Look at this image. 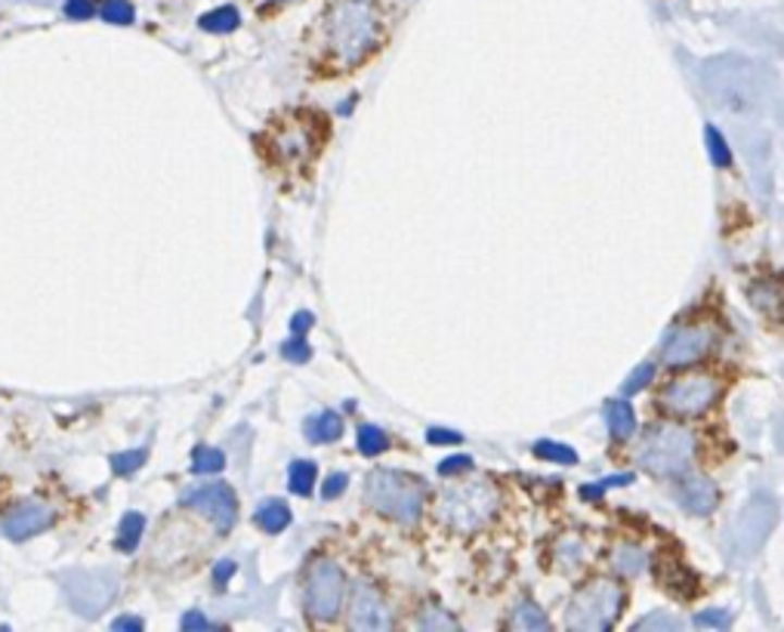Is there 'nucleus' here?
Returning a JSON list of instances; mask_svg holds the SVG:
<instances>
[{
    "label": "nucleus",
    "instance_id": "obj_45",
    "mask_svg": "<svg viewBox=\"0 0 784 632\" xmlns=\"http://www.w3.org/2000/svg\"><path fill=\"white\" fill-rule=\"evenodd\" d=\"M312 321H315V318H312L309 312H300V315H294V321H290V330H294V333L300 337L303 330H309V327H312Z\"/></svg>",
    "mask_w": 784,
    "mask_h": 632
},
{
    "label": "nucleus",
    "instance_id": "obj_23",
    "mask_svg": "<svg viewBox=\"0 0 784 632\" xmlns=\"http://www.w3.org/2000/svg\"><path fill=\"white\" fill-rule=\"evenodd\" d=\"M238 22H241V16H238L235 7H220V10L204 13L198 25H201L204 31H211V35H226V31H235V28H238Z\"/></svg>",
    "mask_w": 784,
    "mask_h": 632
},
{
    "label": "nucleus",
    "instance_id": "obj_17",
    "mask_svg": "<svg viewBox=\"0 0 784 632\" xmlns=\"http://www.w3.org/2000/svg\"><path fill=\"white\" fill-rule=\"evenodd\" d=\"M658 580L676 598H692V595L698 593V577L692 574L689 568H683L680 561H668L664 568H658Z\"/></svg>",
    "mask_w": 784,
    "mask_h": 632
},
{
    "label": "nucleus",
    "instance_id": "obj_15",
    "mask_svg": "<svg viewBox=\"0 0 784 632\" xmlns=\"http://www.w3.org/2000/svg\"><path fill=\"white\" fill-rule=\"evenodd\" d=\"M53 521V509L40 500H25L16 506L10 516L3 518V534L10 540H28V536L40 534L47 524Z\"/></svg>",
    "mask_w": 784,
    "mask_h": 632
},
{
    "label": "nucleus",
    "instance_id": "obj_42",
    "mask_svg": "<svg viewBox=\"0 0 784 632\" xmlns=\"http://www.w3.org/2000/svg\"><path fill=\"white\" fill-rule=\"evenodd\" d=\"M695 627H729V614L720 611V608H713V611H701L695 617Z\"/></svg>",
    "mask_w": 784,
    "mask_h": 632
},
{
    "label": "nucleus",
    "instance_id": "obj_18",
    "mask_svg": "<svg viewBox=\"0 0 784 632\" xmlns=\"http://www.w3.org/2000/svg\"><path fill=\"white\" fill-rule=\"evenodd\" d=\"M253 521H257L266 534H282L287 524H290V506H287L285 500H266V503L257 506Z\"/></svg>",
    "mask_w": 784,
    "mask_h": 632
},
{
    "label": "nucleus",
    "instance_id": "obj_3",
    "mask_svg": "<svg viewBox=\"0 0 784 632\" xmlns=\"http://www.w3.org/2000/svg\"><path fill=\"white\" fill-rule=\"evenodd\" d=\"M500 497L495 484L488 481H466V484H451L441 491L436 513L439 518L458 534H476L478 528H485L495 513H498Z\"/></svg>",
    "mask_w": 784,
    "mask_h": 632
},
{
    "label": "nucleus",
    "instance_id": "obj_6",
    "mask_svg": "<svg viewBox=\"0 0 784 632\" xmlns=\"http://www.w3.org/2000/svg\"><path fill=\"white\" fill-rule=\"evenodd\" d=\"M621 608H624V586L612 580H596L581 593H574L572 605L565 611V627L584 632L612 630L614 620L621 617Z\"/></svg>",
    "mask_w": 784,
    "mask_h": 632
},
{
    "label": "nucleus",
    "instance_id": "obj_11",
    "mask_svg": "<svg viewBox=\"0 0 784 632\" xmlns=\"http://www.w3.org/2000/svg\"><path fill=\"white\" fill-rule=\"evenodd\" d=\"M62 586L69 593V602L77 614L84 617H96L102 611L112 598H115V574H90V571H72V574L62 577Z\"/></svg>",
    "mask_w": 784,
    "mask_h": 632
},
{
    "label": "nucleus",
    "instance_id": "obj_31",
    "mask_svg": "<svg viewBox=\"0 0 784 632\" xmlns=\"http://www.w3.org/2000/svg\"><path fill=\"white\" fill-rule=\"evenodd\" d=\"M134 16V7H130L127 0H109V3L102 7V20L112 22V25H130Z\"/></svg>",
    "mask_w": 784,
    "mask_h": 632
},
{
    "label": "nucleus",
    "instance_id": "obj_40",
    "mask_svg": "<svg viewBox=\"0 0 784 632\" xmlns=\"http://www.w3.org/2000/svg\"><path fill=\"white\" fill-rule=\"evenodd\" d=\"M346 484H349L346 472H334V476H331V479L325 481V488H322V497L337 500L346 491Z\"/></svg>",
    "mask_w": 784,
    "mask_h": 632
},
{
    "label": "nucleus",
    "instance_id": "obj_19",
    "mask_svg": "<svg viewBox=\"0 0 784 632\" xmlns=\"http://www.w3.org/2000/svg\"><path fill=\"white\" fill-rule=\"evenodd\" d=\"M606 422L612 439L627 441L636 432V414L627 402H609L606 404Z\"/></svg>",
    "mask_w": 784,
    "mask_h": 632
},
{
    "label": "nucleus",
    "instance_id": "obj_25",
    "mask_svg": "<svg viewBox=\"0 0 784 632\" xmlns=\"http://www.w3.org/2000/svg\"><path fill=\"white\" fill-rule=\"evenodd\" d=\"M142 531H146V518L139 516V513H127V516L121 518L117 546H121L124 553H134L136 546H139V540H142Z\"/></svg>",
    "mask_w": 784,
    "mask_h": 632
},
{
    "label": "nucleus",
    "instance_id": "obj_32",
    "mask_svg": "<svg viewBox=\"0 0 784 632\" xmlns=\"http://www.w3.org/2000/svg\"><path fill=\"white\" fill-rule=\"evenodd\" d=\"M418 623H421V630H458V620L448 617L441 608H423Z\"/></svg>",
    "mask_w": 784,
    "mask_h": 632
},
{
    "label": "nucleus",
    "instance_id": "obj_36",
    "mask_svg": "<svg viewBox=\"0 0 784 632\" xmlns=\"http://www.w3.org/2000/svg\"><path fill=\"white\" fill-rule=\"evenodd\" d=\"M633 476L627 472V476H612V479H602V481H594V484H584L581 488V497L584 500H596V497H602L609 488H614V484H631Z\"/></svg>",
    "mask_w": 784,
    "mask_h": 632
},
{
    "label": "nucleus",
    "instance_id": "obj_39",
    "mask_svg": "<svg viewBox=\"0 0 784 632\" xmlns=\"http://www.w3.org/2000/svg\"><path fill=\"white\" fill-rule=\"evenodd\" d=\"M65 13H69L72 20H90L96 13L94 0H65Z\"/></svg>",
    "mask_w": 784,
    "mask_h": 632
},
{
    "label": "nucleus",
    "instance_id": "obj_16",
    "mask_svg": "<svg viewBox=\"0 0 784 632\" xmlns=\"http://www.w3.org/2000/svg\"><path fill=\"white\" fill-rule=\"evenodd\" d=\"M676 500L683 503V509L692 516H710L720 506V491L708 479H689L676 488Z\"/></svg>",
    "mask_w": 784,
    "mask_h": 632
},
{
    "label": "nucleus",
    "instance_id": "obj_22",
    "mask_svg": "<svg viewBox=\"0 0 784 632\" xmlns=\"http://www.w3.org/2000/svg\"><path fill=\"white\" fill-rule=\"evenodd\" d=\"M510 627L513 630H528V632H544L550 630V620H547V614L537 608L535 602H522L513 614V620H510Z\"/></svg>",
    "mask_w": 784,
    "mask_h": 632
},
{
    "label": "nucleus",
    "instance_id": "obj_9",
    "mask_svg": "<svg viewBox=\"0 0 784 632\" xmlns=\"http://www.w3.org/2000/svg\"><path fill=\"white\" fill-rule=\"evenodd\" d=\"M723 383L710 374H689V377H680L673 383L664 385L661 392V407L668 414H680V417H695L701 410H708L710 404L720 399Z\"/></svg>",
    "mask_w": 784,
    "mask_h": 632
},
{
    "label": "nucleus",
    "instance_id": "obj_28",
    "mask_svg": "<svg viewBox=\"0 0 784 632\" xmlns=\"http://www.w3.org/2000/svg\"><path fill=\"white\" fill-rule=\"evenodd\" d=\"M389 447V439H386V432L377 429V426H362L359 429V451H362L364 457H377Z\"/></svg>",
    "mask_w": 784,
    "mask_h": 632
},
{
    "label": "nucleus",
    "instance_id": "obj_26",
    "mask_svg": "<svg viewBox=\"0 0 784 632\" xmlns=\"http://www.w3.org/2000/svg\"><path fill=\"white\" fill-rule=\"evenodd\" d=\"M532 451H535L537 460L562 463V466H572V463H577V454H574L572 447H565V444H556V441H537Z\"/></svg>",
    "mask_w": 784,
    "mask_h": 632
},
{
    "label": "nucleus",
    "instance_id": "obj_8",
    "mask_svg": "<svg viewBox=\"0 0 784 632\" xmlns=\"http://www.w3.org/2000/svg\"><path fill=\"white\" fill-rule=\"evenodd\" d=\"M346 577L340 565L331 558H319L307 574V611L315 620H334L344 608Z\"/></svg>",
    "mask_w": 784,
    "mask_h": 632
},
{
    "label": "nucleus",
    "instance_id": "obj_5",
    "mask_svg": "<svg viewBox=\"0 0 784 632\" xmlns=\"http://www.w3.org/2000/svg\"><path fill=\"white\" fill-rule=\"evenodd\" d=\"M692 454H695V439H692L689 429L673 426V422H661V426L649 429V435L643 439L636 460L649 476L670 479V476H683L689 469Z\"/></svg>",
    "mask_w": 784,
    "mask_h": 632
},
{
    "label": "nucleus",
    "instance_id": "obj_38",
    "mask_svg": "<svg viewBox=\"0 0 784 632\" xmlns=\"http://www.w3.org/2000/svg\"><path fill=\"white\" fill-rule=\"evenodd\" d=\"M463 469H473V457H466V454H458V457H448V460L439 463V476H455V472H463Z\"/></svg>",
    "mask_w": 784,
    "mask_h": 632
},
{
    "label": "nucleus",
    "instance_id": "obj_24",
    "mask_svg": "<svg viewBox=\"0 0 784 632\" xmlns=\"http://www.w3.org/2000/svg\"><path fill=\"white\" fill-rule=\"evenodd\" d=\"M614 568H618L624 577L643 574V568H646V553H643L639 546H633V543H621V546L614 549Z\"/></svg>",
    "mask_w": 784,
    "mask_h": 632
},
{
    "label": "nucleus",
    "instance_id": "obj_13",
    "mask_svg": "<svg viewBox=\"0 0 784 632\" xmlns=\"http://www.w3.org/2000/svg\"><path fill=\"white\" fill-rule=\"evenodd\" d=\"M349 623L356 630L364 632H381V630H393V611L386 608L381 595L374 593L368 583H356L352 590V608H349Z\"/></svg>",
    "mask_w": 784,
    "mask_h": 632
},
{
    "label": "nucleus",
    "instance_id": "obj_35",
    "mask_svg": "<svg viewBox=\"0 0 784 632\" xmlns=\"http://www.w3.org/2000/svg\"><path fill=\"white\" fill-rule=\"evenodd\" d=\"M282 355H285L287 362H294V365H303V362L312 358V349H309L303 337H297V333H294L287 343H282Z\"/></svg>",
    "mask_w": 784,
    "mask_h": 632
},
{
    "label": "nucleus",
    "instance_id": "obj_37",
    "mask_svg": "<svg viewBox=\"0 0 784 632\" xmlns=\"http://www.w3.org/2000/svg\"><path fill=\"white\" fill-rule=\"evenodd\" d=\"M636 630H661V632H673L680 630V623L668 617V614H651V617H643L639 623H636Z\"/></svg>",
    "mask_w": 784,
    "mask_h": 632
},
{
    "label": "nucleus",
    "instance_id": "obj_34",
    "mask_svg": "<svg viewBox=\"0 0 784 632\" xmlns=\"http://www.w3.org/2000/svg\"><path fill=\"white\" fill-rule=\"evenodd\" d=\"M142 463H146V451H124V454L112 457V469H115L117 476H130Z\"/></svg>",
    "mask_w": 784,
    "mask_h": 632
},
{
    "label": "nucleus",
    "instance_id": "obj_21",
    "mask_svg": "<svg viewBox=\"0 0 784 632\" xmlns=\"http://www.w3.org/2000/svg\"><path fill=\"white\" fill-rule=\"evenodd\" d=\"M315 476H319L315 463L294 460L290 463V469H287V484H290V491H294V494L309 497V494H312V488H315Z\"/></svg>",
    "mask_w": 784,
    "mask_h": 632
},
{
    "label": "nucleus",
    "instance_id": "obj_41",
    "mask_svg": "<svg viewBox=\"0 0 784 632\" xmlns=\"http://www.w3.org/2000/svg\"><path fill=\"white\" fill-rule=\"evenodd\" d=\"M235 571H238V565L232 561V558H223V561H216V568H213V583L223 590L226 583H229L232 577H235Z\"/></svg>",
    "mask_w": 784,
    "mask_h": 632
},
{
    "label": "nucleus",
    "instance_id": "obj_33",
    "mask_svg": "<svg viewBox=\"0 0 784 632\" xmlns=\"http://www.w3.org/2000/svg\"><path fill=\"white\" fill-rule=\"evenodd\" d=\"M651 380H655V365H651V362H646L643 367H636V370H633L631 380L621 385L624 399H627V395H636V392H643L646 385H651Z\"/></svg>",
    "mask_w": 784,
    "mask_h": 632
},
{
    "label": "nucleus",
    "instance_id": "obj_44",
    "mask_svg": "<svg viewBox=\"0 0 784 632\" xmlns=\"http://www.w3.org/2000/svg\"><path fill=\"white\" fill-rule=\"evenodd\" d=\"M183 630H213V623L204 617V614L189 611L183 617Z\"/></svg>",
    "mask_w": 784,
    "mask_h": 632
},
{
    "label": "nucleus",
    "instance_id": "obj_10",
    "mask_svg": "<svg viewBox=\"0 0 784 632\" xmlns=\"http://www.w3.org/2000/svg\"><path fill=\"white\" fill-rule=\"evenodd\" d=\"M322 142V130L315 127V117H290L278 124V130L269 136V146L278 164H303Z\"/></svg>",
    "mask_w": 784,
    "mask_h": 632
},
{
    "label": "nucleus",
    "instance_id": "obj_12",
    "mask_svg": "<svg viewBox=\"0 0 784 632\" xmlns=\"http://www.w3.org/2000/svg\"><path fill=\"white\" fill-rule=\"evenodd\" d=\"M183 503L191 506V509H198V513H204V516H211L216 521V528H220V534H226L235 524V518H238V500L232 494L229 484H204V488L186 494Z\"/></svg>",
    "mask_w": 784,
    "mask_h": 632
},
{
    "label": "nucleus",
    "instance_id": "obj_1",
    "mask_svg": "<svg viewBox=\"0 0 784 632\" xmlns=\"http://www.w3.org/2000/svg\"><path fill=\"white\" fill-rule=\"evenodd\" d=\"M698 80L710 102L735 117H760L772 102V80L750 59H708L698 68Z\"/></svg>",
    "mask_w": 784,
    "mask_h": 632
},
{
    "label": "nucleus",
    "instance_id": "obj_43",
    "mask_svg": "<svg viewBox=\"0 0 784 632\" xmlns=\"http://www.w3.org/2000/svg\"><path fill=\"white\" fill-rule=\"evenodd\" d=\"M460 439H463V435L451 432V429H430V432H426V441H430V444H458Z\"/></svg>",
    "mask_w": 784,
    "mask_h": 632
},
{
    "label": "nucleus",
    "instance_id": "obj_14",
    "mask_svg": "<svg viewBox=\"0 0 784 632\" xmlns=\"http://www.w3.org/2000/svg\"><path fill=\"white\" fill-rule=\"evenodd\" d=\"M710 345H713L710 327H683L664 345V362L668 365H692L708 352Z\"/></svg>",
    "mask_w": 784,
    "mask_h": 632
},
{
    "label": "nucleus",
    "instance_id": "obj_30",
    "mask_svg": "<svg viewBox=\"0 0 784 632\" xmlns=\"http://www.w3.org/2000/svg\"><path fill=\"white\" fill-rule=\"evenodd\" d=\"M556 558L562 561V568H581V561H584V543L581 540H562L559 546H556Z\"/></svg>",
    "mask_w": 784,
    "mask_h": 632
},
{
    "label": "nucleus",
    "instance_id": "obj_2",
    "mask_svg": "<svg viewBox=\"0 0 784 632\" xmlns=\"http://www.w3.org/2000/svg\"><path fill=\"white\" fill-rule=\"evenodd\" d=\"M381 40V16L374 0H340L327 20V43L340 65L362 62Z\"/></svg>",
    "mask_w": 784,
    "mask_h": 632
},
{
    "label": "nucleus",
    "instance_id": "obj_7",
    "mask_svg": "<svg viewBox=\"0 0 784 632\" xmlns=\"http://www.w3.org/2000/svg\"><path fill=\"white\" fill-rule=\"evenodd\" d=\"M775 524H779V503L772 497H766V494L750 497L745 509L738 513V518L732 521V528H729L726 549L738 561L757 556Z\"/></svg>",
    "mask_w": 784,
    "mask_h": 632
},
{
    "label": "nucleus",
    "instance_id": "obj_4",
    "mask_svg": "<svg viewBox=\"0 0 784 632\" xmlns=\"http://www.w3.org/2000/svg\"><path fill=\"white\" fill-rule=\"evenodd\" d=\"M364 500L381 516L396 518L402 524H414L423 516V488L421 481L393 472V469H374L364 481Z\"/></svg>",
    "mask_w": 784,
    "mask_h": 632
},
{
    "label": "nucleus",
    "instance_id": "obj_27",
    "mask_svg": "<svg viewBox=\"0 0 784 632\" xmlns=\"http://www.w3.org/2000/svg\"><path fill=\"white\" fill-rule=\"evenodd\" d=\"M223 466H226V457H223V451H216V447H198V451L191 454V472H198V476L220 472Z\"/></svg>",
    "mask_w": 784,
    "mask_h": 632
},
{
    "label": "nucleus",
    "instance_id": "obj_46",
    "mask_svg": "<svg viewBox=\"0 0 784 632\" xmlns=\"http://www.w3.org/2000/svg\"><path fill=\"white\" fill-rule=\"evenodd\" d=\"M112 630H117V632H121V630L139 632V630H142V620H139V617H117L115 623H112Z\"/></svg>",
    "mask_w": 784,
    "mask_h": 632
},
{
    "label": "nucleus",
    "instance_id": "obj_20",
    "mask_svg": "<svg viewBox=\"0 0 784 632\" xmlns=\"http://www.w3.org/2000/svg\"><path fill=\"white\" fill-rule=\"evenodd\" d=\"M307 435L315 444H325V441H337L344 435V417L337 410H325V414H315L307 422Z\"/></svg>",
    "mask_w": 784,
    "mask_h": 632
},
{
    "label": "nucleus",
    "instance_id": "obj_29",
    "mask_svg": "<svg viewBox=\"0 0 784 632\" xmlns=\"http://www.w3.org/2000/svg\"><path fill=\"white\" fill-rule=\"evenodd\" d=\"M705 136H708V152L710 157H713V164H717V167H729V164H732V152H729L723 134H720L717 127H708Z\"/></svg>",
    "mask_w": 784,
    "mask_h": 632
}]
</instances>
